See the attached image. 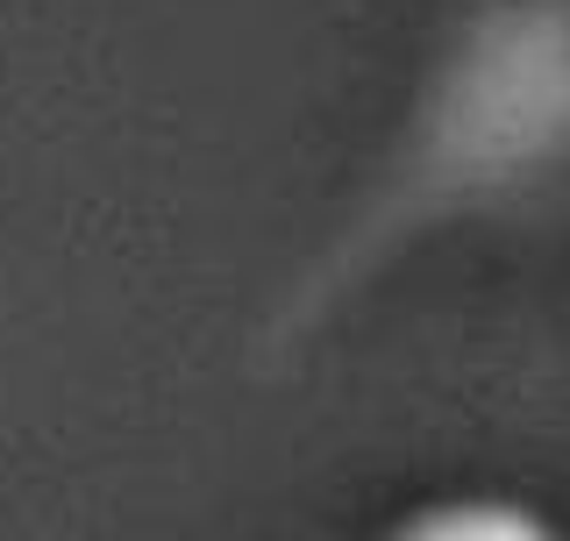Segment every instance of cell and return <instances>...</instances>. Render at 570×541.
Wrapping results in <instances>:
<instances>
[{
  "label": "cell",
  "instance_id": "obj_1",
  "mask_svg": "<svg viewBox=\"0 0 570 541\" xmlns=\"http://www.w3.org/2000/svg\"><path fill=\"white\" fill-rule=\"evenodd\" d=\"M570 165V0H485L442 65L428 71L414 121L371 200L343 222L278 328H314L343 293L400 257L414 236L471 207H499Z\"/></svg>",
  "mask_w": 570,
  "mask_h": 541
},
{
  "label": "cell",
  "instance_id": "obj_2",
  "mask_svg": "<svg viewBox=\"0 0 570 541\" xmlns=\"http://www.w3.org/2000/svg\"><path fill=\"white\" fill-rule=\"evenodd\" d=\"M385 541H570V534L528 499L463 492V499H428V506L400 513L385 528Z\"/></svg>",
  "mask_w": 570,
  "mask_h": 541
}]
</instances>
